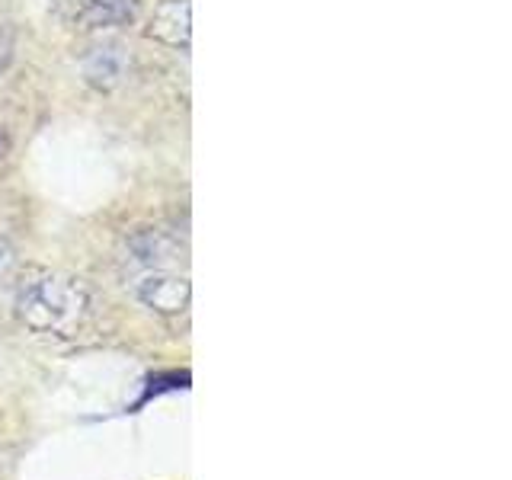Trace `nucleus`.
<instances>
[{"label": "nucleus", "instance_id": "obj_6", "mask_svg": "<svg viewBox=\"0 0 512 480\" xmlns=\"http://www.w3.org/2000/svg\"><path fill=\"white\" fill-rule=\"evenodd\" d=\"M10 61H13V29L7 20H0V71H7Z\"/></svg>", "mask_w": 512, "mask_h": 480}, {"label": "nucleus", "instance_id": "obj_7", "mask_svg": "<svg viewBox=\"0 0 512 480\" xmlns=\"http://www.w3.org/2000/svg\"><path fill=\"white\" fill-rule=\"evenodd\" d=\"M10 266H13V250L4 244V240H0V276H4Z\"/></svg>", "mask_w": 512, "mask_h": 480}, {"label": "nucleus", "instance_id": "obj_2", "mask_svg": "<svg viewBox=\"0 0 512 480\" xmlns=\"http://www.w3.org/2000/svg\"><path fill=\"white\" fill-rule=\"evenodd\" d=\"M135 298L144 304V308L173 317V314H183L189 308L192 285L186 276H180V272L151 269L135 282Z\"/></svg>", "mask_w": 512, "mask_h": 480}, {"label": "nucleus", "instance_id": "obj_1", "mask_svg": "<svg viewBox=\"0 0 512 480\" xmlns=\"http://www.w3.org/2000/svg\"><path fill=\"white\" fill-rule=\"evenodd\" d=\"M87 308L84 282L58 272H36L16 295V314L32 333H71L87 317Z\"/></svg>", "mask_w": 512, "mask_h": 480}, {"label": "nucleus", "instance_id": "obj_5", "mask_svg": "<svg viewBox=\"0 0 512 480\" xmlns=\"http://www.w3.org/2000/svg\"><path fill=\"white\" fill-rule=\"evenodd\" d=\"M128 68V55L119 42H103L90 48V55L84 58V77L87 84H93L96 90H112L122 84Z\"/></svg>", "mask_w": 512, "mask_h": 480}, {"label": "nucleus", "instance_id": "obj_4", "mask_svg": "<svg viewBox=\"0 0 512 480\" xmlns=\"http://www.w3.org/2000/svg\"><path fill=\"white\" fill-rule=\"evenodd\" d=\"M148 36L164 42L170 48H189V36H192V10L189 0H160L151 13V26Z\"/></svg>", "mask_w": 512, "mask_h": 480}, {"label": "nucleus", "instance_id": "obj_3", "mask_svg": "<svg viewBox=\"0 0 512 480\" xmlns=\"http://www.w3.org/2000/svg\"><path fill=\"white\" fill-rule=\"evenodd\" d=\"M55 10L87 29L128 26L138 16V0H52Z\"/></svg>", "mask_w": 512, "mask_h": 480}]
</instances>
